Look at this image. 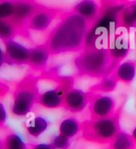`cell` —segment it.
<instances>
[{"instance_id":"obj_1","label":"cell","mask_w":136,"mask_h":149,"mask_svg":"<svg viewBox=\"0 0 136 149\" xmlns=\"http://www.w3.org/2000/svg\"><path fill=\"white\" fill-rule=\"evenodd\" d=\"M57 19L44 41L51 56L81 52L93 23L72 10L63 11Z\"/></svg>"},{"instance_id":"obj_2","label":"cell","mask_w":136,"mask_h":149,"mask_svg":"<svg viewBox=\"0 0 136 149\" xmlns=\"http://www.w3.org/2000/svg\"><path fill=\"white\" fill-rule=\"evenodd\" d=\"M126 3L117 0H105L101 10L88 33L84 48H107L118 33L119 15Z\"/></svg>"},{"instance_id":"obj_3","label":"cell","mask_w":136,"mask_h":149,"mask_svg":"<svg viewBox=\"0 0 136 149\" xmlns=\"http://www.w3.org/2000/svg\"><path fill=\"white\" fill-rule=\"evenodd\" d=\"M76 75L101 79L113 74L119 66L113 60L108 48H84L73 59Z\"/></svg>"},{"instance_id":"obj_4","label":"cell","mask_w":136,"mask_h":149,"mask_svg":"<svg viewBox=\"0 0 136 149\" xmlns=\"http://www.w3.org/2000/svg\"><path fill=\"white\" fill-rule=\"evenodd\" d=\"M124 103H122L114 114L104 118L87 119L81 122L82 138L87 142L110 144L121 130V118Z\"/></svg>"},{"instance_id":"obj_5","label":"cell","mask_w":136,"mask_h":149,"mask_svg":"<svg viewBox=\"0 0 136 149\" xmlns=\"http://www.w3.org/2000/svg\"><path fill=\"white\" fill-rule=\"evenodd\" d=\"M39 79L38 75L28 74L15 83L11 105V113L15 117H26L35 105L38 104L41 95Z\"/></svg>"},{"instance_id":"obj_6","label":"cell","mask_w":136,"mask_h":149,"mask_svg":"<svg viewBox=\"0 0 136 149\" xmlns=\"http://www.w3.org/2000/svg\"><path fill=\"white\" fill-rule=\"evenodd\" d=\"M74 79L69 76L57 79V84L53 88L41 92L38 105L46 109H55L64 107L67 92L73 87Z\"/></svg>"},{"instance_id":"obj_7","label":"cell","mask_w":136,"mask_h":149,"mask_svg":"<svg viewBox=\"0 0 136 149\" xmlns=\"http://www.w3.org/2000/svg\"><path fill=\"white\" fill-rule=\"evenodd\" d=\"M4 51H1V66L4 63L11 66H28L30 50L22 44L11 40L3 42Z\"/></svg>"},{"instance_id":"obj_8","label":"cell","mask_w":136,"mask_h":149,"mask_svg":"<svg viewBox=\"0 0 136 149\" xmlns=\"http://www.w3.org/2000/svg\"><path fill=\"white\" fill-rule=\"evenodd\" d=\"M63 10L57 7L44 6L41 4L39 8L26 24V27L29 31L44 32L49 29L54 21L59 17Z\"/></svg>"},{"instance_id":"obj_9","label":"cell","mask_w":136,"mask_h":149,"mask_svg":"<svg viewBox=\"0 0 136 149\" xmlns=\"http://www.w3.org/2000/svg\"><path fill=\"white\" fill-rule=\"evenodd\" d=\"M89 119L104 118L114 114L118 109L116 99L109 95L93 93L88 105Z\"/></svg>"},{"instance_id":"obj_10","label":"cell","mask_w":136,"mask_h":149,"mask_svg":"<svg viewBox=\"0 0 136 149\" xmlns=\"http://www.w3.org/2000/svg\"><path fill=\"white\" fill-rule=\"evenodd\" d=\"M93 92L72 87L67 92L63 109L72 113H79L88 106Z\"/></svg>"},{"instance_id":"obj_11","label":"cell","mask_w":136,"mask_h":149,"mask_svg":"<svg viewBox=\"0 0 136 149\" xmlns=\"http://www.w3.org/2000/svg\"><path fill=\"white\" fill-rule=\"evenodd\" d=\"M40 6L37 0H18L15 15L11 20L21 29L29 31L26 24Z\"/></svg>"},{"instance_id":"obj_12","label":"cell","mask_w":136,"mask_h":149,"mask_svg":"<svg viewBox=\"0 0 136 149\" xmlns=\"http://www.w3.org/2000/svg\"><path fill=\"white\" fill-rule=\"evenodd\" d=\"M127 36L123 33H117L107 46L113 60L118 65L126 59L130 52V41Z\"/></svg>"},{"instance_id":"obj_13","label":"cell","mask_w":136,"mask_h":149,"mask_svg":"<svg viewBox=\"0 0 136 149\" xmlns=\"http://www.w3.org/2000/svg\"><path fill=\"white\" fill-rule=\"evenodd\" d=\"M30 54L28 67L33 72H38L43 71L48 64L51 53L44 43L37 45L29 48Z\"/></svg>"},{"instance_id":"obj_14","label":"cell","mask_w":136,"mask_h":149,"mask_svg":"<svg viewBox=\"0 0 136 149\" xmlns=\"http://www.w3.org/2000/svg\"><path fill=\"white\" fill-rule=\"evenodd\" d=\"M72 10L84 19L93 23L100 13L101 4L96 0H80L73 6Z\"/></svg>"},{"instance_id":"obj_15","label":"cell","mask_w":136,"mask_h":149,"mask_svg":"<svg viewBox=\"0 0 136 149\" xmlns=\"http://www.w3.org/2000/svg\"><path fill=\"white\" fill-rule=\"evenodd\" d=\"M29 32L21 29L11 19H1L0 38L3 42L15 40L18 36H22L26 39H29Z\"/></svg>"},{"instance_id":"obj_16","label":"cell","mask_w":136,"mask_h":149,"mask_svg":"<svg viewBox=\"0 0 136 149\" xmlns=\"http://www.w3.org/2000/svg\"><path fill=\"white\" fill-rule=\"evenodd\" d=\"M119 28L129 30L136 28V0L127 2L119 12Z\"/></svg>"},{"instance_id":"obj_17","label":"cell","mask_w":136,"mask_h":149,"mask_svg":"<svg viewBox=\"0 0 136 149\" xmlns=\"http://www.w3.org/2000/svg\"><path fill=\"white\" fill-rule=\"evenodd\" d=\"M113 74L119 81L126 85L133 83L136 76V61L125 60L116 68Z\"/></svg>"},{"instance_id":"obj_18","label":"cell","mask_w":136,"mask_h":149,"mask_svg":"<svg viewBox=\"0 0 136 149\" xmlns=\"http://www.w3.org/2000/svg\"><path fill=\"white\" fill-rule=\"evenodd\" d=\"M49 126V121L42 116H36L26 124L27 133L34 138H38L44 133Z\"/></svg>"},{"instance_id":"obj_19","label":"cell","mask_w":136,"mask_h":149,"mask_svg":"<svg viewBox=\"0 0 136 149\" xmlns=\"http://www.w3.org/2000/svg\"><path fill=\"white\" fill-rule=\"evenodd\" d=\"M118 83L119 81L117 80L115 74H111L100 79L96 84L90 87L89 91L96 94L107 95L108 93L115 91L118 86Z\"/></svg>"},{"instance_id":"obj_20","label":"cell","mask_w":136,"mask_h":149,"mask_svg":"<svg viewBox=\"0 0 136 149\" xmlns=\"http://www.w3.org/2000/svg\"><path fill=\"white\" fill-rule=\"evenodd\" d=\"M81 132V122L73 117L67 118L61 120L59 125V133L69 139L75 137Z\"/></svg>"},{"instance_id":"obj_21","label":"cell","mask_w":136,"mask_h":149,"mask_svg":"<svg viewBox=\"0 0 136 149\" xmlns=\"http://www.w3.org/2000/svg\"><path fill=\"white\" fill-rule=\"evenodd\" d=\"M135 147L131 134L122 129L109 144V149H135Z\"/></svg>"},{"instance_id":"obj_22","label":"cell","mask_w":136,"mask_h":149,"mask_svg":"<svg viewBox=\"0 0 136 149\" xmlns=\"http://www.w3.org/2000/svg\"><path fill=\"white\" fill-rule=\"evenodd\" d=\"M0 149H29V148L18 135L10 132L2 138Z\"/></svg>"},{"instance_id":"obj_23","label":"cell","mask_w":136,"mask_h":149,"mask_svg":"<svg viewBox=\"0 0 136 149\" xmlns=\"http://www.w3.org/2000/svg\"><path fill=\"white\" fill-rule=\"evenodd\" d=\"M18 0H0V18L11 19L15 13Z\"/></svg>"},{"instance_id":"obj_24","label":"cell","mask_w":136,"mask_h":149,"mask_svg":"<svg viewBox=\"0 0 136 149\" xmlns=\"http://www.w3.org/2000/svg\"><path fill=\"white\" fill-rule=\"evenodd\" d=\"M50 143L56 149H68L70 146V139L64 135L58 133L53 136Z\"/></svg>"},{"instance_id":"obj_25","label":"cell","mask_w":136,"mask_h":149,"mask_svg":"<svg viewBox=\"0 0 136 149\" xmlns=\"http://www.w3.org/2000/svg\"><path fill=\"white\" fill-rule=\"evenodd\" d=\"M29 149H56L51 143H34L28 144Z\"/></svg>"},{"instance_id":"obj_26","label":"cell","mask_w":136,"mask_h":149,"mask_svg":"<svg viewBox=\"0 0 136 149\" xmlns=\"http://www.w3.org/2000/svg\"><path fill=\"white\" fill-rule=\"evenodd\" d=\"M6 118H7V115H6V109L4 107V105L3 103H1L0 104V125H1L2 129L5 125Z\"/></svg>"},{"instance_id":"obj_27","label":"cell","mask_w":136,"mask_h":149,"mask_svg":"<svg viewBox=\"0 0 136 149\" xmlns=\"http://www.w3.org/2000/svg\"><path fill=\"white\" fill-rule=\"evenodd\" d=\"M131 136H132L134 142H135V146H136V125L135 126L133 130H132V132H131Z\"/></svg>"},{"instance_id":"obj_28","label":"cell","mask_w":136,"mask_h":149,"mask_svg":"<svg viewBox=\"0 0 136 149\" xmlns=\"http://www.w3.org/2000/svg\"><path fill=\"white\" fill-rule=\"evenodd\" d=\"M135 105H136V102H135Z\"/></svg>"}]
</instances>
